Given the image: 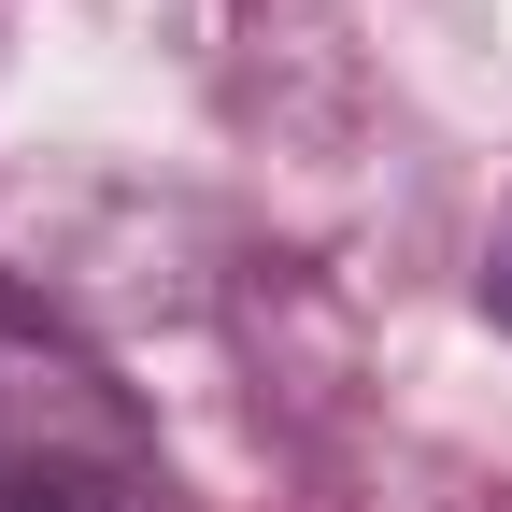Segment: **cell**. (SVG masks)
<instances>
[{
	"label": "cell",
	"instance_id": "cell-2",
	"mask_svg": "<svg viewBox=\"0 0 512 512\" xmlns=\"http://www.w3.org/2000/svg\"><path fill=\"white\" fill-rule=\"evenodd\" d=\"M484 313L512 328V214H498V242H484Z\"/></svg>",
	"mask_w": 512,
	"mask_h": 512
},
{
	"label": "cell",
	"instance_id": "cell-1",
	"mask_svg": "<svg viewBox=\"0 0 512 512\" xmlns=\"http://www.w3.org/2000/svg\"><path fill=\"white\" fill-rule=\"evenodd\" d=\"M0 512H171L143 456H29L0 470Z\"/></svg>",
	"mask_w": 512,
	"mask_h": 512
}]
</instances>
